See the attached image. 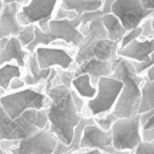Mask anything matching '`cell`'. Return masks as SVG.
Listing matches in <instances>:
<instances>
[{
	"label": "cell",
	"mask_w": 154,
	"mask_h": 154,
	"mask_svg": "<svg viewBox=\"0 0 154 154\" xmlns=\"http://www.w3.org/2000/svg\"><path fill=\"white\" fill-rule=\"evenodd\" d=\"M71 91L72 88L58 84L45 93L49 99L48 107L46 108L49 122L48 130L66 146L71 144L75 129L82 119L73 103Z\"/></svg>",
	"instance_id": "obj_1"
},
{
	"label": "cell",
	"mask_w": 154,
	"mask_h": 154,
	"mask_svg": "<svg viewBox=\"0 0 154 154\" xmlns=\"http://www.w3.org/2000/svg\"><path fill=\"white\" fill-rule=\"evenodd\" d=\"M79 31L84 35V41L77 48L75 57V63L77 66L94 58L116 65L119 64L122 59V57L118 55L120 43L108 38V34L103 26L102 18L95 19L88 25L79 28Z\"/></svg>",
	"instance_id": "obj_2"
},
{
	"label": "cell",
	"mask_w": 154,
	"mask_h": 154,
	"mask_svg": "<svg viewBox=\"0 0 154 154\" xmlns=\"http://www.w3.org/2000/svg\"><path fill=\"white\" fill-rule=\"evenodd\" d=\"M114 78L123 82L124 87L118 97V101L112 113L118 118H131L138 114L141 97H142V84L146 78L137 75L131 60L122 58L113 73Z\"/></svg>",
	"instance_id": "obj_3"
},
{
	"label": "cell",
	"mask_w": 154,
	"mask_h": 154,
	"mask_svg": "<svg viewBox=\"0 0 154 154\" xmlns=\"http://www.w3.org/2000/svg\"><path fill=\"white\" fill-rule=\"evenodd\" d=\"M49 122L47 111L29 109L16 119H11L7 113L0 109V138L23 141L37 134L40 130L48 129Z\"/></svg>",
	"instance_id": "obj_4"
},
{
	"label": "cell",
	"mask_w": 154,
	"mask_h": 154,
	"mask_svg": "<svg viewBox=\"0 0 154 154\" xmlns=\"http://www.w3.org/2000/svg\"><path fill=\"white\" fill-rule=\"evenodd\" d=\"M82 25V17L76 19H52L49 22V30L46 32L38 25L35 26L36 37L31 45L26 47L28 52L35 53L38 47H49L54 41H64L67 45H73L75 47H79L84 41V35L79 31V26Z\"/></svg>",
	"instance_id": "obj_5"
},
{
	"label": "cell",
	"mask_w": 154,
	"mask_h": 154,
	"mask_svg": "<svg viewBox=\"0 0 154 154\" xmlns=\"http://www.w3.org/2000/svg\"><path fill=\"white\" fill-rule=\"evenodd\" d=\"M0 102L1 108L7 113V116L11 119H16L29 109H46L48 107L49 99L40 90L25 88L1 96Z\"/></svg>",
	"instance_id": "obj_6"
},
{
	"label": "cell",
	"mask_w": 154,
	"mask_h": 154,
	"mask_svg": "<svg viewBox=\"0 0 154 154\" xmlns=\"http://www.w3.org/2000/svg\"><path fill=\"white\" fill-rule=\"evenodd\" d=\"M112 143L118 152H134L142 142L141 114L131 118H120L113 124Z\"/></svg>",
	"instance_id": "obj_7"
},
{
	"label": "cell",
	"mask_w": 154,
	"mask_h": 154,
	"mask_svg": "<svg viewBox=\"0 0 154 154\" xmlns=\"http://www.w3.org/2000/svg\"><path fill=\"white\" fill-rule=\"evenodd\" d=\"M123 82L114 77H102L97 83V93L94 99L88 100L87 107L89 113L95 118L111 113L123 90Z\"/></svg>",
	"instance_id": "obj_8"
},
{
	"label": "cell",
	"mask_w": 154,
	"mask_h": 154,
	"mask_svg": "<svg viewBox=\"0 0 154 154\" xmlns=\"http://www.w3.org/2000/svg\"><path fill=\"white\" fill-rule=\"evenodd\" d=\"M58 0H30L26 6L22 7L18 13V20L23 26L31 24L38 25L43 31L49 30V22L53 19V12L55 10Z\"/></svg>",
	"instance_id": "obj_9"
},
{
	"label": "cell",
	"mask_w": 154,
	"mask_h": 154,
	"mask_svg": "<svg viewBox=\"0 0 154 154\" xmlns=\"http://www.w3.org/2000/svg\"><path fill=\"white\" fill-rule=\"evenodd\" d=\"M112 13L122 22L126 31H131L152 17L154 11L146 10L140 0H116L112 6Z\"/></svg>",
	"instance_id": "obj_10"
},
{
	"label": "cell",
	"mask_w": 154,
	"mask_h": 154,
	"mask_svg": "<svg viewBox=\"0 0 154 154\" xmlns=\"http://www.w3.org/2000/svg\"><path fill=\"white\" fill-rule=\"evenodd\" d=\"M59 140L48 129L40 130L37 134L19 142L10 154H54Z\"/></svg>",
	"instance_id": "obj_11"
},
{
	"label": "cell",
	"mask_w": 154,
	"mask_h": 154,
	"mask_svg": "<svg viewBox=\"0 0 154 154\" xmlns=\"http://www.w3.org/2000/svg\"><path fill=\"white\" fill-rule=\"evenodd\" d=\"M81 149H99L102 154H113L117 152L112 143V132L102 130L96 124H90L84 129Z\"/></svg>",
	"instance_id": "obj_12"
},
{
	"label": "cell",
	"mask_w": 154,
	"mask_h": 154,
	"mask_svg": "<svg viewBox=\"0 0 154 154\" xmlns=\"http://www.w3.org/2000/svg\"><path fill=\"white\" fill-rule=\"evenodd\" d=\"M35 54L42 70L52 69V66H59L61 70H69L75 60L67 51L58 47H38L35 51Z\"/></svg>",
	"instance_id": "obj_13"
},
{
	"label": "cell",
	"mask_w": 154,
	"mask_h": 154,
	"mask_svg": "<svg viewBox=\"0 0 154 154\" xmlns=\"http://www.w3.org/2000/svg\"><path fill=\"white\" fill-rule=\"evenodd\" d=\"M22 5L18 2L2 4L1 2V16H0V38L11 37L18 35L24 30L18 20V13L22 11Z\"/></svg>",
	"instance_id": "obj_14"
},
{
	"label": "cell",
	"mask_w": 154,
	"mask_h": 154,
	"mask_svg": "<svg viewBox=\"0 0 154 154\" xmlns=\"http://www.w3.org/2000/svg\"><path fill=\"white\" fill-rule=\"evenodd\" d=\"M117 65L108 63V61H101L99 59H90L84 61L83 64L78 65L75 71V78L81 75H89L91 79V84L94 87H97L99 81L102 77H111L113 76L116 71Z\"/></svg>",
	"instance_id": "obj_15"
},
{
	"label": "cell",
	"mask_w": 154,
	"mask_h": 154,
	"mask_svg": "<svg viewBox=\"0 0 154 154\" xmlns=\"http://www.w3.org/2000/svg\"><path fill=\"white\" fill-rule=\"evenodd\" d=\"M153 53H154V38H146L143 41L134 40L125 48L119 49L118 55L131 61L142 63L146 61Z\"/></svg>",
	"instance_id": "obj_16"
},
{
	"label": "cell",
	"mask_w": 154,
	"mask_h": 154,
	"mask_svg": "<svg viewBox=\"0 0 154 154\" xmlns=\"http://www.w3.org/2000/svg\"><path fill=\"white\" fill-rule=\"evenodd\" d=\"M28 54H30V53L28 51L23 49V46L19 42L18 37L11 36L8 38L6 47L0 51V64L2 66L5 64H10L11 60H16L17 65L19 67H24L25 66V58Z\"/></svg>",
	"instance_id": "obj_17"
},
{
	"label": "cell",
	"mask_w": 154,
	"mask_h": 154,
	"mask_svg": "<svg viewBox=\"0 0 154 154\" xmlns=\"http://www.w3.org/2000/svg\"><path fill=\"white\" fill-rule=\"evenodd\" d=\"M26 66H28L30 73H26V75L23 77V79L25 81L26 85H29V87L36 85V84H38L40 82L48 79V77L51 76V72H52V69L42 70V69L40 67V64H38V61H37V57H36L35 53L29 54Z\"/></svg>",
	"instance_id": "obj_18"
},
{
	"label": "cell",
	"mask_w": 154,
	"mask_h": 154,
	"mask_svg": "<svg viewBox=\"0 0 154 154\" xmlns=\"http://www.w3.org/2000/svg\"><path fill=\"white\" fill-rule=\"evenodd\" d=\"M102 23H103V26L106 28V31L108 34V38L111 41L122 43L123 38L128 34V31L123 26L122 22L113 13H109V14H106L102 17Z\"/></svg>",
	"instance_id": "obj_19"
},
{
	"label": "cell",
	"mask_w": 154,
	"mask_h": 154,
	"mask_svg": "<svg viewBox=\"0 0 154 154\" xmlns=\"http://www.w3.org/2000/svg\"><path fill=\"white\" fill-rule=\"evenodd\" d=\"M103 5V1H89V0H60V7L69 10V11H75L78 13V16L84 14L85 12H93L101 10Z\"/></svg>",
	"instance_id": "obj_20"
},
{
	"label": "cell",
	"mask_w": 154,
	"mask_h": 154,
	"mask_svg": "<svg viewBox=\"0 0 154 154\" xmlns=\"http://www.w3.org/2000/svg\"><path fill=\"white\" fill-rule=\"evenodd\" d=\"M72 89L83 99L91 100L95 97L97 93V88L91 84V79L89 75H81L76 77L72 82Z\"/></svg>",
	"instance_id": "obj_21"
},
{
	"label": "cell",
	"mask_w": 154,
	"mask_h": 154,
	"mask_svg": "<svg viewBox=\"0 0 154 154\" xmlns=\"http://www.w3.org/2000/svg\"><path fill=\"white\" fill-rule=\"evenodd\" d=\"M22 77V71L18 65L5 64L0 69V85H1V96H4L5 90L10 89V84L14 78Z\"/></svg>",
	"instance_id": "obj_22"
},
{
	"label": "cell",
	"mask_w": 154,
	"mask_h": 154,
	"mask_svg": "<svg viewBox=\"0 0 154 154\" xmlns=\"http://www.w3.org/2000/svg\"><path fill=\"white\" fill-rule=\"evenodd\" d=\"M141 90H142V97H141L138 114H143L154 109V81L153 82L148 81L146 77V81L142 84Z\"/></svg>",
	"instance_id": "obj_23"
},
{
	"label": "cell",
	"mask_w": 154,
	"mask_h": 154,
	"mask_svg": "<svg viewBox=\"0 0 154 154\" xmlns=\"http://www.w3.org/2000/svg\"><path fill=\"white\" fill-rule=\"evenodd\" d=\"M35 26L36 24H31V25H28L24 28V30L18 35V40L19 42L22 43L23 47H28L29 45H31L36 37V34H35Z\"/></svg>",
	"instance_id": "obj_24"
},
{
	"label": "cell",
	"mask_w": 154,
	"mask_h": 154,
	"mask_svg": "<svg viewBox=\"0 0 154 154\" xmlns=\"http://www.w3.org/2000/svg\"><path fill=\"white\" fill-rule=\"evenodd\" d=\"M95 124L97 126H100L102 130L105 131H111L113 124L117 122V117L111 112V113H107V114H102V116H99V117H95Z\"/></svg>",
	"instance_id": "obj_25"
},
{
	"label": "cell",
	"mask_w": 154,
	"mask_h": 154,
	"mask_svg": "<svg viewBox=\"0 0 154 154\" xmlns=\"http://www.w3.org/2000/svg\"><path fill=\"white\" fill-rule=\"evenodd\" d=\"M142 32H143V28H142L141 25H140L138 28L131 30V31H128V34L125 35V37L123 38V41H122V43H120V49L125 48V47H126L130 42H132L134 40L140 38V37L142 36Z\"/></svg>",
	"instance_id": "obj_26"
},
{
	"label": "cell",
	"mask_w": 154,
	"mask_h": 154,
	"mask_svg": "<svg viewBox=\"0 0 154 154\" xmlns=\"http://www.w3.org/2000/svg\"><path fill=\"white\" fill-rule=\"evenodd\" d=\"M132 63V65H134V67H135V70H136V72H137V75H141L142 72H144V71H148L152 66H154V53L146 60V61H142V63H137V61H131Z\"/></svg>",
	"instance_id": "obj_27"
},
{
	"label": "cell",
	"mask_w": 154,
	"mask_h": 154,
	"mask_svg": "<svg viewBox=\"0 0 154 154\" xmlns=\"http://www.w3.org/2000/svg\"><path fill=\"white\" fill-rule=\"evenodd\" d=\"M78 17H81V16H78L77 12L69 11V10H65V8H63V7L59 6L53 19H58V20H63V19H76Z\"/></svg>",
	"instance_id": "obj_28"
},
{
	"label": "cell",
	"mask_w": 154,
	"mask_h": 154,
	"mask_svg": "<svg viewBox=\"0 0 154 154\" xmlns=\"http://www.w3.org/2000/svg\"><path fill=\"white\" fill-rule=\"evenodd\" d=\"M132 154H154V144L152 142L143 141L134 152Z\"/></svg>",
	"instance_id": "obj_29"
},
{
	"label": "cell",
	"mask_w": 154,
	"mask_h": 154,
	"mask_svg": "<svg viewBox=\"0 0 154 154\" xmlns=\"http://www.w3.org/2000/svg\"><path fill=\"white\" fill-rule=\"evenodd\" d=\"M20 141H14V140H1V150L10 153L12 149H14Z\"/></svg>",
	"instance_id": "obj_30"
},
{
	"label": "cell",
	"mask_w": 154,
	"mask_h": 154,
	"mask_svg": "<svg viewBox=\"0 0 154 154\" xmlns=\"http://www.w3.org/2000/svg\"><path fill=\"white\" fill-rule=\"evenodd\" d=\"M26 85L25 81L23 79V77H18V78H14L11 84H10V90H13V91H19L22 89H24V87Z\"/></svg>",
	"instance_id": "obj_31"
},
{
	"label": "cell",
	"mask_w": 154,
	"mask_h": 154,
	"mask_svg": "<svg viewBox=\"0 0 154 154\" xmlns=\"http://www.w3.org/2000/svg\"><path fill=\"white\" fill-rule=\"evenodd\" d=\"M72 100H73V103H75V106H76V108H77V111H78V113H81L82 112V109H83V107H84V101L82 100V97L72 89Z\"/></svg>",
	"instance_id": "obj_32"
},
{
	"label": "cell",
	"mask_w": 154,
	"mask_h": 154,
	"mask_svg": "<svg viewBox=\"0 0 154 154\" xmlns=\"http://www.w3.org/2000/svg\"><path fill=\"white\" fill-rule=\"evenodd\" d=\"M142 6L148 11H154V0H140Z\"/></svg>",
	"instance_id": "obj_33"
},
{
	"label": "cell",
	"mask_w": 154,
	"mask_h": 154,
	"mask_svg": "<svg viewBox=\"0 0 154 154\" xmlns=\"http://www.w3.org/2000/svg\"><path fill=\"white\" fill-rule=\"evenodd\" d=\"M1 2H2V4H13V2H18V4H20L22 6H26V5L30 2V0H2Z\"/></svg>",
	"instance_id": "obj_34"
},
{
	"label": "cell",
	"mask_w": 154,
	"mask_h": 154,
	"mask_svg": "<svg viewBox=\"0 0 154 154\" xmlns=\"http://www.w3.org/2000/svg\"><path fill=\"white\" fill-rule=\"evenodd\" d=\"M147 79L148 81H154V66H152L148 71H147Z\"/></svg>",
	"instance_id": "obj_35"
},
{
	"label": "cell",
	"mask_w": 154,
	"mask_h": 154,
	"mask_svg": "<svg viewBox=\"0 0 154 154\" xmlns=\"http://www.w3.org/2000/svg\"><path fill=\"white\" fill-rule=\"evenodd\" d=\"M73 154H102L99 149H93V150H87V152H82V153H79V152H76V153H73Z\"/></svg>",
	"instance_id": "obj_36"
},
{
	"label": "cell",
	"mask_w": 154,
	"mask_h": 154,
	"mask_svg": "<svg viewBox=\"0 0 154 154\" xmlns=\"http://www.w3.org/2000/svg\"><path fill=\"white\" fill-rule=\"evenodd\" d=\"M8 38H10V37L0 38V51H1V49H4V48L6 47V45H7V42H8Z\"/></svg>",
	"instance_id": "obj_37"
},
{
	"label": "cell",
	"mask_w": 154,
	"mask_h": 154,
	"mask_svg": "<svg viewBox=\"0 0 154 154\" xmlns=\"http://www.w3.org/2000/svg\"><path fill=\"white\" fill-rule=\"evenodd\" d=\"M1 154H10V153H7V152H4V150H1Z\"/></svg>",
	"instance_id": "obj_38"
},
{
	"label": "cell",
	"mask_w": 154,
	"mask_h": 154,
	"mask_svg": "<svg viewBox=\"0 0 154 154\" xmlns=\"http://www.w3.org/2000/svg\"><path fill=\"white\" fill-rule=\"evenodd\" d=\"M152 38H154V30H153V32H152Z\"/></svg>",
	"instance_id": "obj_39"
},
{
	"label": "cell",
	"mask_w": 154,
	"mask_h": 154,
	"mask_svg": "<svg viewBox=\"0 0 154 154\" xmlns=\"http://www.w3.org/2000/svg\"><path fill=\"white\" fill-rule=\"evenodd\" d=\"M89 1H94V2H96V1H101V0H89Z\"/></svg>",
	"instance_id": "obj_40"
},
{
	"label": "cell",
	"mask_w": 154,
	"mask_h": 154,
	"mask_svg": "<svg viewBox=\"0 0 154 154\" xmlns=\"http://www.w3.org/2000/svg\"><path fill=\"white\" fill-rule=\"evenodd\" d=\"M153 29H154V14H153Z\"/></svg>",
	"instance_id": "obj_41"
},
{
	"label": "cell",
	"mask_w": 154,
	"mask_h": 154,
	"mask_svg": "<svg viewBox=\"0 0 154 154\" xmlns=\"http://www.w3.org/2000/svg\"><path fill=\"white\" fill-rule=\"evenodd\" d=\"M152 143H153V144H154V141H153V142H152Z\"/></svg>",
	"instance_id": "obj_42"
}]
</instances>
